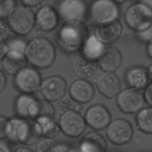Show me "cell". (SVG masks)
<instances>
[{
    "label": "cell",
    "mask_w": 152,
    "mask_h": 152,
    "mask_svg": "<svg viewBox=\"0 0 152 152\" xmlns=\"http://www.w3.org/2000/svg\"><path fill=\"white\" fill-rule=\"evenodd\" d=\"M89 35V28L83 21L64 22L58 31L57 42L63 50L74 53L80 51Z\"/></svg>",
    "instance_id": "cell-1"
},
{
    "label": "cell",
    "mask_w": 152,
    "mask_h": 152,
    "mask_svg": "<svg viewBox=\"0 0 152 152\" xmlns=\"http://www.w3.org/2000/svg\"><path fill=\"white\" fill-rule=\"evenodd\" d=\"M28 63L37 69H46L53 65L56 58V49L53 43L45 37L32 39L25 51Z\"/></svg>",
    "instance_id": "cell-2"
},
{
    "label": "cell",
    "mask_w": 152,
    "mask_h": 152,
    "mask_svg": "<svg viewBox=\"0 0 152 152\" xmlns=\"http://www.w3.org/2000/svg\"><path fill=\"white\" fill-rule=\"evenodd\" d=\"M6 19L8 28L20 37L28 36L35 27V13L23 4L15 6Z\"/></svg>",
    "instance_id": "cell-3"
},
{
    "label": "cell",
    "mask_w": 152,
    "mask_h": 152,
    "mask_svg": "<svg viewBox=\"0 0 152 152\" xmlns=\"http://www.w3.org/2000/svg\"><path fill=\"white\" fill-rule=\"evenodd\" d=\"M120 16L119 4L115 0H93L88 7L86 19L93 25L117 20Z\"/></svg>",
    "instance_id": "cell-4"
},
{
    "label": "cell",
    "mask_w": 152,
    "mask_h": 152,
    "mask_svg": "<svg viewBox=\"0 0 152 152\" xmlns=\"http://www.w3.org/2000/svg\"><path fill=\"white\" fill-rule=\"evenodd\" d=\"M124 20L135 33L144 31L152 24V7L142 1L134 3L125 10Z\"/></svg>",
    "instance_id": "cell-5"
},
{
    "label": "cell",
    "mask_w": 152,
    "mask_h": 152,
    "mask_svg": "<svg viewBox=\"0 0 152 152\" xmlns=\"http://www.w3.org/2000/svg\"><path fill=\"white\" fill-rule=\"evenodd\" d=\"M145 103L142 91L128 87L116 96V105L121 111L127 114H137Z\"/></svg>",
    "instance_id": "cell-6"
},
{
    "label": "cell",
    "mask_w": 152,
    "mask_h": 152,
    "mask_svg": "<svg viewBox=\"0 0 152 152\" xmlns=\"http://www.w3.org/2000/svg\"><path fill=\"white\" fill-rule=\"evenodd\" d=\"M58 123L61 132L70 138L81 136L86 127L84 117L75 111H66L61 113Z\"/></svg>",
    "instance_id": "cell-7"
},
{
    "label": "cell",
    "mask_w": 152,
    "mask_h": 152,
    "mask_svg": "<svg viewBox=\"0 0 152 152\" xmlns=\"http://www.w3.org/2000/svg\"><path fill=\"white\" fill-rule=\"evenodd\" d=\"M42 79L40 72L34 67H24L13 77L16 88L21 93L32 94L39 89Z\"/></svg>",
    "instance_id": "cell-8"
},
{
    "label": "cell",
    "mask_w": 152,
    "mask_h": 152,
    "mask_svg": "<svg viewBox=\"0 0 152 152\" xmlns=\"http://www.w3.org/2000/svg\"><path fill=\"white\" fill-rule=\"evenodd\" d=\"M105 129L107 139L116 145L128 143L134 136L132 125L128 120L122 118L111 120Z\"/></svg>",
    "instance_id": "cell-9"
},
{
    "label": "cell",
    "mask_w": 152,
    "mask_h": 152,
    "mask_svg": "<svg viewBox=\"0 0 152 152\" xmlns=\"http://www.w3.org/2000/svg\"><path fill=\"white\" fill-rule=\"evenodd\" d=\"M88 7L85 0H61L57 10L63 22L84 21L87 16Z\"/></svg>",
    "instance_id": "cell-10"
},
{
    "label": "cell",
    "mask_w": 152,
    "mask_h": 152,
    "mask_svg": "<svg viewBox=\"0 0 152 152\" xmlns=\"http://www.w3.org/2000/svg\"><path fill=\"white\" fill-rule=\"evenodd\" d=\"M39 90L43 99L51 102H58L66 93V82L60 76H50L42 80Z\"/></svg>",
    "instance_id": "cell-11"
},
{
    "label": "cell",
    "mask_w": 152,
    "mask_h": 152,
    "mask_svg": "<svg viewBox=\"0 0 152 152\" xmlns=\"http://www.w3.org/2000/svg\"><path fill=\"white\" fill-rule=\"evenodd\" d=\"M84 120L88 127L95 131L105 129L111 122V114L102 104H95L85 112Z\"/></svg>",
    "instance_id": "cell-12"
},
{
    "label": "cell",
    "mask_w": 152,
    "mask_h": 152,
    "mask_svg": "<svg viewBox=\"0 0 152 152\" xmlns=\"http://www.w3.org/2000/svg\"><path fill=\"white\" fill-rule=\"evenodd\" d=\"M42 137L41 128L38 122L32 119H22L18 127L17 141L24 145L37 143Z\"/></svg>",
    "instance_id": "cell-13"
},
{
    "label": "cell",
    "mask_w": 152,
    "mask_h": 152,
    "mask_svg": "<svg viewBox=\"0 0 152 152\" xmlns=\"http://www.w3.org/2000/svg\"><path fill=\"white\" fill-rule=\"evenodd\" d=\"M95 85L100 94L107 99L116 97L122 88L120 80L114 72L103 71L97 76Z\"/></svg>",
    "instance_id": "cell-14"
},
{
    "label": "cell",
    "mask_w": 152,
    "mask_h": 152,
    "mask_svg": "<svg viewBox=\"0 0 152 152\" xmlns=\"http://www.w3.org/2000/svg\"><path fill=\"white\" fill-rule=\"evenodd\" d=\"M60 16L56 9L51 5H44L35 13V26L43 32H51L58 28Z\"/></svg>",
    "instance_id": "cell-15"
},
{
    "label": "cell",
    "mask_w": 152,
    "mask_h": 152,
    "mask_svg": "<svg viewBox=\"0 0 152 152\" xmlns=\"http://www.w3.org/2000/svg\"><path fill=\"white\" fill-rule=\"evenodd\" d=\"M122 25L119 19L95 25L94 34L105 45H112L119 39L122 34Z\"/></svg>",
    "instance_id": "cell-16"
},
{
    "label": "cell",
    "mask_w": 152,
    "mask_h": 152,
    "mask_svg": "<svg viewBox=\"0 0 152 152\" xmlns=\"http://www.w3.org/2000/svg\"><path fill=\"white\" fill-rule=\"evenodd\" d=\"M70 98L80 104H85L92 100L95 95L93 86L85 79L75 80L69 88Z\"/></svg>",
    "instance_id": "cell-17"
},
{
    "label": "cell",
    "mask_w": 152,
    "mask_h": 152,
    "mask_svg": "<svg viewBox=\"0 0 152 152\" xmlns=\"http://www.w3.org/2000/svg\"><path fill=\"white\" fill-rule=\"evenodd\" d=\"M125 81L128 87L144 91L151 83L147 68L142 65H134L127 71Z\"/></svg>",
    "instance_id": "cell-18"
},
{
    "label": "cell",
    "mask_w": 152,
    "mask_h": 152,
    "mask_svg": "<svg viewBox=\"0 0 152 152\" xmlns=\"http://www.w3.org/2000/svg\"><path fill=\"white\" fill-rule=\"evenodd\" d=\"M122 62V53L119 49L113 46L105 47L97 61L100 69L106 72H115L121 66Z\"/></svg>",
    "instance_id": "cell-19"
},
{
    "label": "cell",
    "mask_w": 152,
    "mask_h": 152,
    "mask_svg": "<svg viewBox=\"0 0 152 152\" xmlns=\"http://www.w3.org/2000/svg\"><path fill=\"white\" fill-rule=\"evenodd\" d=\"M2 71L7 75L14 76L24 67L27 66L26 57L25 53L9 50L4 57L1 59Z\"/></svg>",
    "instance_id": "cell-20"
},
{
    "label": "cell",
    "mask_w": 152,
    "mask_h": 152,
    "mask_svg": "<svg viewBox=\"0 0 152 152\" xmlns=\"http://www.w3.org/2000/svg\"><path fill=\"white\" fill-rule=\"evenodd\" d=\"M107 150V142L98 132H90L84 135L79 145L78 151L83 152H104Z\"/></svg>",
    "instance_id": "cell-21"
},
{
    "label": "cell",
    "mask_w": 152,
    "mask_h": 152,
    "mask_svg": "<svg viewBox=\"0 0 152 152\" xmlns=\"http://www.w3.org/2000/svg\"><path fill=\"white\" fill-rule=\"evenodd\" d=\"M72 68L77 77L87 80L96 75L99 67L97 62L86 59L80 54L73 61Z\"/></svg>",
    "instance_id": "cell-22"
},
{
    "label": "cell",
    "mask_w": 152,
    "mask_h": 152,
    "mask_svg": "<svg viewBox=\"0 0 152 152\" xmlns=\"http://www.w3.org/2000/svg\"><path fill=\"white\" fill-rule=\"evenodd\" d=\"M105 47L95 34H89L80 48V54L86 59L97 62Z\"/></svg>",
    "instance_id": "cell-23"
},
{
    "label": "cell",
    "mask_w": 152,
    "mask_h": 152,
    "mask_svg": "<svg viewBox=\"0 0 152 152\" xmlns=\"http://www.w3.org/2000/svg\"><path fill=\"white\" fill-rule=\"evenodd\" d=\"M55 111L51 102L45 99H35L29 108V118L37 120L41 117H55Z\"/></svg>",
    "instance_id": "cell-24"
},
{
    "label": "cell",
    "mask_w": 152,
    "mask_h": 152,
    "mask_svg": "<svg viewBox=\"0 0 152 152\" xmlns=\"http://www.w3.org/2000/svg\"><path fill=\"white\" fill-rule=\"evenodd\" d=\"M136 124L139 130L146 134H152V106L142 108L137 113Z\"/></svg>",
    "instance_id": "cell-25"
},
{
    "label": "cell",
    "mask_w": 152,
    "mask_h": 152,
    "mask_svg": "<svg viewBox=\"0 0 152 152\" xmlns=\"http://www.w3.org/2000/svg\"><path fill=\"white\" fill-rule=\"evenodd\" d=\"M30 94L21 93L16 98L14 102V111L17 117L22 119L29 118V108L32 102L35 100Z\"/></svg>",
    "instance_id": "cell-26"
},
{
    "label": "cell",
    "mask_w": 152,
    "mask_h": 152,
    "mask_svg": "<svg viewBox=\"0 0 152 152\" xmlns=\"http://www.w3.org/2000/svg\"><path fill=\"white\" fill-rule=\"evenodd\" d=\"M36 121L38 122L41 128L42 136L45 137L52 138L58 136L59 134L61 129H60L58 123L54 121L53 118L49 117H41L37 119Z\"/></svg>",
    "instance_id": "cell-27"
},
{
    "label": "cell",
    "mask_w": 152,
    "mask_h": 152,
    "mask_svg": "<svg viewBox=\"0 0 152 152\" xmlns=\"http://www.w3.org/2000/svg\"><path fill=\"white\" fill-rule=\"evenodd\" d=\"M58 102V107H59L60 110L62 111V113L66 111H75L79 112L82 109V104L76 102L72 98H67L65 99H61Z\"/></svg>",
    "instance_id": "cell-28"
},
{
    "label": "cell",
    "mask_w": 152,
    "mask_h": 152,
    "mask_svg": "<svg viewBox=\"0 0 152 152\" xmlns=\"http://www.w3.org/2000/svg\"><path fill=\"white\" fill-rule=\"evenodd\" d=\"M15 36L16 34L9 29L5 34L0 37V61H1L8 52V42Z\"/></svg>",
    "instance_id": "cell-29"
},
{
    "label": "cell",
    "mask_w": 152,
    "mask_h": 152,
    "mask_svg": "<svg viewBox=\"0 0 152 152\" xmlns=\"http://www.w3.org/2000/svg\"><path fill=\"white\" fill-rule=\"evenodd\" d=\"M16 36L17 35L13 37V38L8 42L9 50L25 53V49H26L28 43H27L24 39L19 38V37H17Z\"/></svg>",
    "instance_id": "cell-30"
},
{
    "label": "cell",
    "mask_w": 152,
    "mask_h": 152,
    "mask_svg": "<svg viewBox=\"0 0 152 152\" xmlns=\"http://www.w3.org/2000/svg\"><path fill=\"white\" fill-rule=\"evenodd\" d=\"M22 120V118H20V117H17V116L10 119V133H9L8 137H7V140L10 141L11 142H18L16 134H17L18 127H19Z\"/></svg>",
    "instance_id": "cell-31"
},
{
    "label": "cell",
    "mask_w": 152,
    "mask_h": 152,
    "mask_svg": "<svg viewBox=\"0 0 152 152\" xmlns=\"http://www.w3.org/2000/svg\"><path fill=\"white\" fill-rule=\"evenodd\" d=\"M16 6L15 0H0V18L5 19Z\"/></svg>",
    "instance_id": "cell-32"
},
{
    "label": "cell",
    "mask_w": 152,
    "mask_h": 152,
    "mask_svg": "<svg viewBox=\"0 0 152 152\" xmlns=\"http://www.w3.org/2000/svg\"><path fill=\"white\" fill-rule=\"evenodd\" d=\"M10 119L0 115V141L7 139L10 133Z\"/></svg>",
    "instance_id": "cell-33"
},
{
    "label": "cell",
    "mask_w": 152,
    "mask_h": 152,
    "mask_svg": "<svg viewBox=\"0 0 152 152\" xmlns=\"http://www.w3.org/2000/svg\"><path fill=\"white\" fill-rule=\"evenodd\" d=\"M55 142H55L52 138L45 137H44L43 139L40 140L37 142V145L36 146L35 151L38 152L50 151Z\"/></svg>",
    "instance_id": "cell-34"
},
{
    "label": "cell",
    "mask_w": 152,
    "mask_h": 152,
    "mask_svg": "<svg viewBox=\"0 0 152 152\" xmlns=\"http://www.w3.org/2000/svg\"><path fill=\"white\" fill-rule=\"evenodd\" d=\"M136 37L140 41L147 43L152 38V24L144 31L136 33Z\"/></svg>",
    "instance_id": "cell-35"
},
{
    "label": "cell",
    "mask_w": 152,
    "mask_h": 152,
    "mask_svg": "<svg viewBox=\"0 0 152 152\" xmlns=\"http://www.w3.org/2000/svg\"><path fill=\"white\" fill-rule=\"evenodd\" d=\"M143 94L146 103L149 105V106H152V82H151L143 91Z\"/></svg>",
    "instance_id": "cell-36"
},
{
    "label": "cell",
    "mask_w": 152,
    "mask_h": 152,
    "mask_svg": "<svg viewBox=\"0 0 152 152\" xmlns=\"http://www.w3.org/2000/svg\"><path fill=\"white\" fill-rule=\"evenodd\" d=\"M72 151L69 145L61 142H55L50 151Z\"/></svg>",
    "instance_id": "cell-37"
},
{
    "label": "cell",
    "mask_w": 152,
    "mask_h": 152,
    "mask_svg": "<svg viewBox=\"0 0 152 152\" xmlns=\"http://www.w3.org/2000/svg\"><path fill=\"white\" fill-rule=\"evenodd\" d=\"M23 5L28 6L29 7H37L40 5L44 0H19Z\"/></svg>",
    "instance_id": "cell-38"
},
{
    "label": "cell",
    "mask_w": 152,
    "mask_h": 152,
    "mask_svg": "<svg viewBox=\"0 0 152 152\" xmlns=\"http://www.w3.org/2000/svg\"><path fill=\"white\" fill-rule=\"evenodd\" d=\"M7 85V77H6V74L0 69V94L3 92Z\"/></svg>",
    "instance_id": "cell-39"
},
{
    "label": "cell",
    "mask_w": 152,
    "mask_h": 152,
    "mask_svg": "<svg viewBox=\"0 0 152 152\" xmlns=\"http://www.w3.org/2000/svg\"><path fill=\"white\" fill-rule=\"evenodd\" d=\"M10 28L7 26V22L4 21V19H1L0 18V37L2 36L3 34H5Z\"/></svg>",
    "instance_id": "cell-40"
},
{
    "label": "cell",
    "mask_w": 152,
    "mask_h": 152,
    "mask_svg": "<svg viewBox=\"0 0 152 152\" xmlns=\"http://www.w3.org/2000/svg\"><path fill=\"white\" fill-rule=\"evenodd\" d=\"M146 53L147 56L152 59V38L148 42L146 45Z\"/></svg>",
    "instance_id": "cell-41"
},
{
    "label": "cell",
    "mask_w": 152,
    "mask_h": 152,
    "mask_svg": "<svg viewBox=\"0 0 152 152\" xmlns=\"http://www.w3.org/2000/svg\"><path fill=\"white\" fill-rule=\"evenodd\" d=\"M15 151H19V152H31L33 151V150H31V148H28L26 146H24V147H19V148H16L15 150Z\"/></svg>",
    "instance_id": "cell-42"
},
{
    "label": "cell",
    "mask_w": 152,
    "mask_h": 152,
    "mask_svg": "<svg viewBox=\"0 0 152 152\" xmlns=\"http://www.w3.org/2000/svg\"><path fill=\"white\" fill-rule=\"evenodd\" d=\"M148 71V74L149 76H150V79H151V81L152 82V64L149 65L147 68Z\"/></svg>",
    "instance_id": "cell-43"
},
{
    "label": "cell",
    "mask_w": 152,
    "mask_h": 152,
    "mask_svg": "<svg viewBox=\"0 0 152 152\" xmlns=\"http://www.w3.org/2000/svg\"><path fill=\"white\" fill-rule=\"evenodd\" d=\"M115 1H116V2H117L118 4H119V3H122V2H123V1H125V0H115Z\"/></svg>",
    "instance_id": "cell-44"
}]
</instances>
